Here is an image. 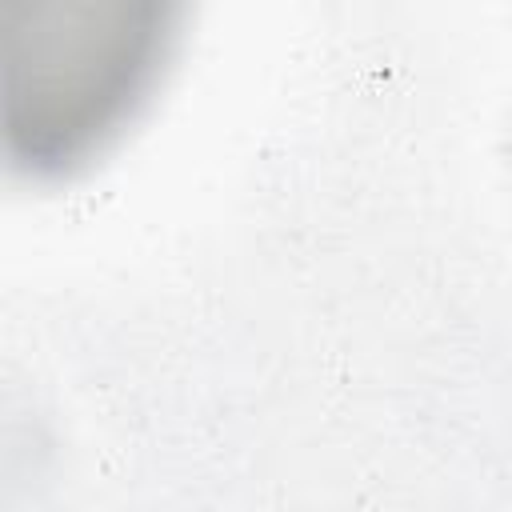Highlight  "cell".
Returning <instances> with one entry per match:
<instances>
[{"mask_svg":"<svg viewBox=\"0 0 512 512\" xmlns=\"http://www.w3.org/2000/svg\"><path fill=\"white\" fill-rule=\"evenodd\" d=\"M192 0H0V148L52 184L104 160L156 100Z\"/></svg>","mask_w":512,"mask_h":512,"instance_id":"1","label":"cell"}]
</instances>
